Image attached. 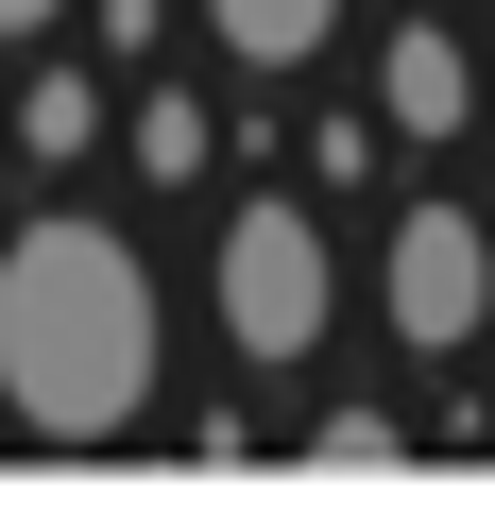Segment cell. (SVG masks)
I'll use <instances>...</instances> for the list:
<instances>
[{
  "mask_svg": "<svg viewBox=\"0 0 495 512\" xmlns=\"http://www.w3.org/2000/svg\"><path fill=\"white\" fill-rule=\"evenodd\" d=\"M154 393V274L120 222H18L0 239V410L52 427V444H103L137 427Z\"/></svg>",
  "mask_w": 495,
  "mask_h": 512,
  "instance_id": "1",
  "label": "cell"
},
{
  "mask_svg": "<svg viewBox=\"0 0 495 512\" xmlns=\"http://www.w3.org/2000/svg\"><path fill=\"white\" fill-rule=\"evenodd\" d=\"M222 342L239 359H308L325 342V222L308 205H239L222 222Z\"/></svg>",
  "mask_w": 495,
  "mask_h": 512,
  "instance_id": "2",
  "label": "cell"
},
{
  "mask_svg": "<svg viewBox=\"0 0 495 512\" xmlns=\"http://www.w3.org/2000/svg\"><path fill=\"white\" fill-rule=\"evenodd\" d=\"M376 291H393V342L461 359V342L495 325V239H478L461 205H410V222H393V274H376Z\"/></svg>",
  "mask_w": 495,
  "mask_h": 512,
  "instance_id": "3",
  "label": "cell"
},
{
  "mask_svg": "<svg viewBox=\"0 0 495 512\" xmlns=\"http://www.w3.org/2000/svg\"><path fill=\"white\" fill-rule=\"evenodd\" d=\"M461 103H478V52H461L444 18H410V35L376 52V120H393V137H461Z\"/></svg>",
  "mask_w": 495,
  "mask_h": 512,
  "instance_id": "4",
  "label": "cell"
},
{
  "mask_svg": "<svg viewBox=\"0 0 495 512\" xmlns=\"http://www.w3.org/2000/svg\"><path fill=\"white\" fill-rule=\"evenodd\" d=\"M205 35H222L239 69H308V52L342 35V0H205Z\"/></svg>",
  "mask_w": 495,
  "mask_h": 512,
  "instance_id": "5",
  "label": "cell"
},
{
  "mask_svg": "<svg viewBox=\"0 0 495 512\" xmlns=\"http://www.w3.org/2000/svg\"><path fill=\"white\" fill-rule=\"evenodd\" d=\"M18 137H35V171H69V154L103 137V86H86V69H35V103H18Z\"/></svg>",
  "mask_w": 495,
  "mask_h": 512,
  "instance_id": "6",
  "label": "cell"
},
{
  "mask_svg": "<svg viewBox=\"0 0 495 512\" xmlns=\"http://www.w3.org/2000/svg\"><path fill=\"white\" fill-rule=\"evenodd\" d=\"M137 171H171V188L205 171V103H188V86H171V103H137Z\"/></svg>",
  "mask_w": 495,
  "mask_h": 512,
  "instance_id": "7",
  "label": "cell"
},
{
  "mask_svg": "<svg viewBox=\"0 0 495 512\" xmlns=\"http://www.w3.org/2000/svg\"><path fill=\"white\" fill-rule=\"evenodd\" d=\"M308 461H325V478H393L410 444H393V410H325V444H308Z\"/></svg>",
  "mask_w": 495,
  "mask_h": 512,
  "instance_id": "8",
  "label": "cell"
},
{
  "mask_svg": "<svg viewBox=\"0 0 495 512\" xmlns=\"http://www.w3.org/2000/svg\"><path fill=\"white\" fill-rule=\"evenodd\" d=\"M52 18H69V0H0V35H52Z\"/></svg>",
  "mask_w": 495,
  "mask_h": 512,
  "instance_id": "9",
  "label": "cell"
}]
</instances>
